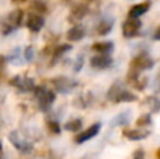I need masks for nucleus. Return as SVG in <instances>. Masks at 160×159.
<instances>
[{
    "instance_id": "nucleus-11",
    "label": "nucleus",
    "mask_w": 160,
    "mask_h": 159,
    "mask_svg": "<svg viewBox=\"0 0 160 159\" xmlns=\"http://www.w3.org/2000/svg\"><path fill=\"white\" fill-rule=\"evenodd\" d=\"M149 8H150V2L146 0L145 3H139V4L132 6V7L129 8L128 16H129V18H139V17H142L145 13H148Z\"/></svg>"
},
{
    "instance_id": "nucleus-14",
    "label": "nucleus",
    "mask_w": 160,
    "mask_h": 159,
    "mask_svg": "<svg viewBox=\"0 0 160 159\" xmlns=\"http://www.w3.org/2000/svg\"><path fill=\"white\" fill-rule=\"evenodd\" d=\"M131 121V111H122L111 120V127H125Z\"/></svg>"
},
{
    "instance_id": "nucleus-31",
    "label": "nucleus",
    "mask_w": 160,
    "mask_h": 159,
    "mask_svg": "<svg viewBox=\"0 0 160 159\" xmlns=\"http://www.w3.org/2000/svg\"><path fill=\"white\" fill-rule=\"evenodd\" d=\"M0 159H3V144L0 141Z\"/></svg>"
},
{
    "instance_id": "nucleus-32",
    "label": "nucleus",
    "mask_w": 160,
    "mask_h": 159,
    "mask_svg": "<svg viewBox=\"0 0 160 159\" xmlns=\"http://www.w3.org/2000/svg\"><path fill=\"white\" fill-rule=\"evenodd\" d=\"M13 2H16V3H21V2H25V0H13Z\"/></svg>"
},
{
    "instance_id": "nucleus-19",
    "label": "nucleus",
    "mask_w": 160,
    "mask_h": 159,
    "mask_svg": "<svg viewBox=\"0 0 160 159\" xmlns=\"http://www.w3.org/2000/svg\"><path fill=\"white\" fill-rule=\"evenodd\" d=\"M87 11H88L87 6H84V4H79V6H76V7L72 10V16H70V18L82 20V18H84V17L87 16Z\"/></svg>"
},
{
    "instance_id": "nucleus-7",
    "label": "nucleus",
    "mask_w": 160,
    "mask_h": 159,
    "mask_svg": "<svg viewBox=\"0 0 160 159\" xmlns=\"http://www.w3.org/2000/svg\"><path fill=\"white\" fill-rule=\"evenodd\" d=\"M11 86H16L20 92L25 93V92H31L34 90L35 85H34V80L30 78H21V76H14L13 79L10 80Z\"/></svg>"
},
{
    "instance_id": "nucleus-24",
    "label": "nucleus",
    "mask_w": 160,
    "mask_h": 159,
    "mask_svg": "<svg viewBox=\"0 0 160 159\" xmlns=\"http://www.w3.org/2000/svg\"><path fill=\"white\" fill-rule=\"evenodd\" d=\"M150 123H152V117H150V114H142L141 117L136 120V126L138 127H146V126H150Z\"/></svg>"
},
{
    "instance_id": "nucleus-9",
    "label": "nucleus",
    "mask_w": 160,
    "mask_h": 159,
    "mask_svg": "<svg viewBox=\"0 0 160 159\" xmlns=\"http://www.w3.org/2000/svg\"><path fill=\"white\" fill-rule=\"evenodd\" d=\"M100 130H101V124L100 123L93 124V126L88 127L86 131H83L82 134H79L78 137L75 138V142L76 144H83V142H86V141H90L91 138H94L97 134H98Z\"/></svg>"
},
{
    "instance_id": "nucleus-21",
    "label": "nucleus",
    "mask_w": 160,
    "mask_h": 159,
    "mask_svg": "<svg viewBox=\"0 0 160 159\" xmlns=\"http://www.w3.org/2000/svg\"><path fill=\"white\" fill-rule=\"evenodd\" d=\"M83 127V121L80 118H75V120H70L65 124V130L70 132H78L80 128Z\"/></svg>"
},
{
    "instance_id": "nucleus-1",
    "label": "nucleus",
    "mask_w": 160,
    "mask_h": 159,
    "mask_svg": "<svg viewBox=\"0 0 160 159\" xmlns=\"http://www.w3.org/2000/svg\"><path fill=\"white\" fill-rule=\"evenodd\" d=\"M34 92H35V97L38 100V107L41 111H48V110L52 107L53 101L56 99L55 92L52 90H48L45 86H38L34 87Z\"/></svg>"
},
{
    "instance_id": "nucleus-16",
    "label": "nucleus",
    "mask_w": 160,
    "mask_h": 159,
    "mask_svg": "<svg viewBox=\"0 0 160 159\" xmlns=\"http://www.w3.org/2000/svg\"><path fill=\"white\" fill-rule=\"evenodd\" d=\"M114 25V20L112 18H104L102 21H100V24L97 25V34L98 35H107Z\"/></svg>"
},
{
    "instance_id": "nucleus-5",
    "label": "nucleus",
    "mask_w": 160,
    "mask_h": 159,
    "mask_svg": "<svg viewBox=\"0 0 160 159\" xmlns=\"http://www.w3.org/2000/svg\"><path fill=\"white\" fill-rule=\"evenodd\" d=\"M142 28V23L138 18H129L122 24V34L125 38H135L138 37Z\"/></svg>"
},
{
    "instance_id": "nucleus-3",
    "label": "nucleus",
    "mask_w": 160,
    "mask_h": 159,
    "mask_svg": "<svg viewBox=\"0 0 160 159\" xmlns=\"http://www.w3.org/2000/svg\"><path fill=\"white\" fill-rule=\"evenodd\" d=\"M8 140H10V142L14 145V148H16L17 151L22 152V154H30V152L32 151V144L28 142L27 140H24L17 131H11L10 134H8Z\"/></svg>"
},
{
    "instance_id": "nucleus-17",
    "label": "nucleus",
    "mask_w": 160,
    "mask_h": 159,
    "mask_svg": "<svg viewBox=\"0 0 160 159\" xmlns=\"http://www.w3.org/2000/svg\"><path fill=\"white\" fill-rule=\"evenodd\" d=\"M72 49V47H70L69 44H63V45H59V47H56L55 49H53V55H52V62L51 64L55 65L56 62L59 61V59L63 56V54L69 52V51Z\"/></svg>"
},
{
    "instance_id": "nucleus-4",
    "label": "nucleus",
    "mask_w": 160,
    "mask_h": 159,
    "mask_svg": "<svg viewBox=\"0 0 160 159\" xmlns=\"http://www.w3.org/2000/svg\"><path fill=\"white\" fill-rule=\"evenodd\" d=\"M155 62L153 59L150 58L149 55L146 54H141L139 56H136L135 59L132 61L131 64V70H135V72H141V70H148V69H152Z\"/></svg>"
},
{
    "instance_id": "nucleus-13",
    "label": "nucleus",
    "mask_w": 160,
    "mask_h": 159,
    "mask_svg": "<svg viewBox=\"0 0 160 159\" xmlns=\"http://www.w3.org/2000/svg\"><path fill=\"white\" fill-rule=\"evenodd\" d=\"M124 135L128 138L129 141H141V140H145L150 135V131L149 130H142L141 127L136 130H129V131H125Z\"/></svg>"
},
{
    "instance_id": "nucleus-6",
    "label": "nucleus",
    "mask_w": 160,
    "mask_h": 159,
    "mask_svg": "<svg viewBox=\"0 0 160 159\" xmlns=\"http://www.w3.org/2000/svg\"><path fill=\"white\" fill-rule=\"evenodd\" d=\"M22 17H24V13L21 10H16V11H11L7 17V23H6V28L3 30V34L7 35L8 33H11L13 30L18 28L22 23Z\"/></svg>"
},
{
    "instance_id": "nucleus-23",
    "label": "nucleus",
    "mask_w": 160,
    "mask_h": 159,
    "mask_svg": "<svg viewBox=\"0 0 160 159\" xmlns=\"http://www.w3.org/2000/svg\"><path fill=\"white\" fill-rule=\"evenodd\" d=\"M146 104L149 106V109H150V111L152 113H158L160 110V100L158 97H155V96L148 97L146 99Z\"/></svg>"
},
{
    "instance_id": "nucleus-27",
    "label": "nucleus",
    "mask_w": 160,
    "mask_h": 159,
    "mask_svg": "<svg viewBox=\"0 0 160 159\" xmlns=\"http://www.w3.org/2000/svg\"><path fill=\"white\" fill-rule=\"evenodd\" d=\"M32 59H34V48L30 45V47H27L24 49V61L25 62H31Z\"/></svg>"
},
{
    "instance_id": "nucleus-30",
    "label": "nucleus",
    "mask_w": 160,
    "mask_h": 159,
    "mask_svg": "<svg viewBox=\"0 0 160 159\" xmlns=\"http://www.w3.org/2000/svg\"><path fill=\"white\" fill-rule=\"evenodd\" d=\"M153 38H155L156 41H160V27L155 31V34H153Z\"/></svg>"
},
{
    "instance_id": "nucleus-10",
    "label": "nucleus",
    "mask_w": 160,
    "mask_h": 159,
    "mask_svg": "<svg viewBox=\"0 0 160 159\" xmlns=\"http://www.w3.org/2000/svg\"><path fill=\"white\" fill-rule=\"evenodd\" d=\"M44 24H45V20L39 14H30V17L27 20V27L32 33H39L42 30V27H44Z\"/></svg>"
},
{
    "instance_id": "nucleus-8",
    "label": "nucleus",
    "mask_w": 160,
    "mask_h": 159,
    "mask_svg": "<svg viewBox=\"0 0 160 159\" xmlns=\"http://www.w3.org/2000/svg\"><path fill=\"white\" fill-rule=\"evenodd\" d=\"M90 65L93 69H107L112 65V58L105 54H100V55H94L90 59Z\"/></svg>"
},
{
    "instance_id": "nucleus-18",
    "label": "nucleus",
    "mask_w": 160,
    "mask_h": 159,
    "mask_svg": "<svg viewBox=\"0 0 160 159\" xmlns=\"http://www.w3.org/2000/svg\"><path fill=\"white\" fill-rule=\"evenodd\" d=\"M122 89H124V87H122V83H119V82H115V83H114L112 86L110 87V90H108L107 99H108L110 101H114V103H115L117 97H118L119 92H121Z\"/></svg>"
},
{
    "instance_id": "nucleus-15",
    "label": "nucleus",
    "mask_w": 160,
    "mask_h": 159,
    "mask_svg": "<svg viewBox=\"0 0 160 159\" xmlns=\"http://www.w3.org/2000/svg\"><path fill=\"white\" fill-rule=\"evenodd\" d=\"M91 49L96 51V52H98V54H105V55H108V54H111L112 49H114V42H111V41L96 42V44H93Z\"/></svg>"
},
{
    "instance_id": "nucleus-22",
    "label": "nucleus",
    "mask_w": 160,
    "mask_h": 159,
    "mask_svg": "<svg viewBox=\"0 0 160 159\" xmlns=\"http://www.w3.org/2000/svg\"><path fill=\"white\" fill-rule=\"evenodd\" d=\"M8 61H10L13 65H22V64H24L25 61L22 59V56H21V49H20V48H16V49L10 54Z\"/></svg>"
},
{
    "instance_id": "nucleus-33",
    "label": "nucleus",
    "mask_w": 160,
    "mask_h": 159,
    "mask_svg": "<svg viewBox=\"0 0 160 159\" xmlns=\"http://www.w3.org/2000/svg\"><path fill=\"white\" fill-rule=\"evenodd\" d=\"M156 155H158V158L160 159V149H159V151H158V154H156Z\"/></svg>"
},
{
    "instance_id": "nucleus-28",
    "label": "nucleus",
    "mask_w": 160,
    "mask_h": 159,
    "mask_svg": "<svg viewBox=\"0 0 160 159\" xmlns=\"http://www.w3.org/2000/svg\"><path fill=\"white\" fill-rule=\"evenodd\" d=\"M83 65H84V58H83V55L80 54L78 58H76L75 64H73V69H75V72H80V69L83 68Z\"/></svg>"
},
{
    "instance_id": "nucleus-29",
    "label": "nucleus",
    "mask_w": 160,
    "mask_h": 159,
    "mask_svg": "<svg viewBox=\"0 0 160 159\" xmlns=\"http://www.w3.org/2000/svg\"><path fill=\"white\" fill-rule=\"evenodd\" d=\"M132 159H145V152H143V149H136V151L133 152Z\"/></svg>"
},
{
    "instance_id": "nucleus-25",
    "label": "nucleus",
    "mask_w": 160,
    "mask_h": 159,
    "mask_svg": "<svg viewBox=\"0 0 160 159\" xmlns=\"http://www.w3.org/2000/svg\"><path fill=\"white\" fill-rule=\"evenodd\" d=\"M32 8L37 13H45L47 11V6L44 2H38V0H34L32 2Z\"/></svg>"
},
{
    "instance_id": "nucleus-2",
    "label": "nucleus",
    "mask_w": 160,
    "mask_h": 159,
    "mask_svg": "<svg viewBox=\"0 0 160 159\" xmlns=\"http://www.w3.org/2000/svg\"><path fill=\"white\" fill-rule=\"evenodd\" d=\"M52 85L56 92L63 93V95H69L78 87V82L72 80V79L66 78V76H58V78L52 79Z\"/></svg>"
},
{
    "instance_id": "nucleus-26",
    "label": "nucleus",
    "mask_w": 160,
    "mask_h": 159,
    "mask_svg": "<svg viewBox=\"0 0 160 159\" xmlns=\"http://www.w3.org/2000/svg\"><path fill=\"white\" fill-rule=\"evenodd\" d=\"M48 130L53 134H59L61 132V126L58 121H48Z\"/></svg>"
},
{
    "instance_id": "nucleus-12",
    "label": "nucleus",
    "mask_w": 160,
    "mask_h": 159,
    "mask_svg": "<svg viewBox=\"0 0 160 159\" xmlns=\"http://www.w3.org/2000/svg\"><path fill=\"white\" fill-rule=\"evenodd\" d=\"M86 35V30L83 25H73L72 28H69V31L66 33V38L69 39V41H73V42H78L80 39H83Z\"/></svg>"
},
{
    "instance_id": "nucleus-20",
    "label": "nucleus",
    "mask_w": 160,
    "mask_h": 159,
    "mask_svg": "<svg viewBox=\"0 0 160 159\" xmlns=\"http://www.w3.org/2000/svg\"><path fill=\"white\" fill-rule=\"evenodd\" d=\"M136 95H133L132 92H128V90L122 89L121 92H119L118 97H117L115 103H119V101H127V103H131V101H135L136 100Z\"/></svg>"
}]
</instances>
